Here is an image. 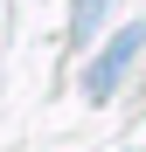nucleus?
I'll return each instance as SVG.
<instances>
[{"label": "nucleus", "mask_w": 146, "mask_h": 152, "mask_svg": "<svg viewBox=\"0 0 146 152\" xmlns=\"http://www.w3.org/2000/svg\"><path fill=\"white\" fill-rule=\"evenodd\" d=\"M104 7H111V0H77V7H70V35L90 42V35H97V21H104Z\"/></svg>", "instance_id": "2"}, {"label": "nucleus", "mask_w": 146, "mask_h": 152, "mask_svg": "<svg viewBox=\"0 0 146 152\" xmlns=\"http://www.w3.org/2000/svg\"><path fill=\"white\" fill-rule=\"evenodd\" d=\"M139 56H146V21H132V28H125V35H118V42L104 48V56H97V62L84 69V97H90V104H104V97L118 90V76H125Z\"/></svg>", "instance_id": "1"}]
</instances>
